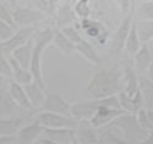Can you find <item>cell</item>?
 <instances>
[{"mask_svg":"<svg viewBox=\"0 0 153 144\" xmlns=\"http://www.w3.org/2000/svg\"><path fill=\"white\" fill-rule=\"evenodd\" d=\"M124 87L125 80L123 69L117 65H112L96 71L85 85V93L88 98L101 99L120 93Z\"/></svg>","mask_w":153,"mask_h":144,"instance_id":"cell-1","label":"cell"},{"mask_svg":"<svg viewBox=\"0 0 153 144\" xmlns=\"http://www.w3.org/2000/svg\"><path fill=\"white\" fill-rule=\"evenodd\" d=\"M56 31V27H40L36 31V33L33 35V51H32V59L30 64V71L32 74L33 82L37 83L41 88H44L45 91L47 89V84L44 76V70H42V55L44 51L46 50V47L51 45L52 38H54Z\"/></svg>","mask_w":153,"mask_h":144,"instance_id":"cell-2","label":"cell"},{"mask_svg":"<svg viewBox=\"0 0 153 144\" xmlns=\"http://www.w3.org/2000/svg\"><path fill=\"white\" fill-rule=\"evenodd\" d=\"M108 126H112L115 130L120 131L121 135L133 144L139 142L148 133L139 128V125L137 122V119H135V114H130V112H126L121 115V116H119Z\"/></svg>","mask_w":153,"mask_h":144,"instance_id":"cell-3","label":"cell"},{"mask_svg":"<svg viewBox=\"0 0 153 144\" xmlns=\"http://www.w3.org/2000/svg\"><path fill=\"white\" fill-rule=\"evenodd\" d=\"M35 119L45 129H60V128L75 129L76 125H78V120L71 117L70 115H63V114L49 112V111H37Z\"/></svg>","mask_w":153,"mask_h":144,"instance_id":"cell-4","label":"cell"},{"mask_svg":"<svg viewBox=\"0 0 153 144\" xmlns=\"http://www.w3.org/2000/svg\"><path fill=\"white\" fill-rule=\"evenodd\" d=\"M13 14V21L16 23L17 28L19 27H40L38 24L42 21H46L47 18H50L46 13L41 10H36L32 8L22 7L18 5L14 10L12 12Z\"/></svg>","mask_w":153,"mask_h":144,"instance_id":"cell-5","label":"cell"},{"mask_svg":"<svg viewBox=\"0 0 153 144\" xmlns=\"http://www.w3.org/2000/svg\"><path fill=\"white\" fill-rule=\"evenodd\" d=\"M40 27H19L16 30L14 35L7 41L0 42V51L3 52L5 56H9L13 54V51L25 45L33 37L36 31Z\"/></svg>","mask_w":153,"mask_h":144,"instance_id":"cell-6","label":"cell"},{"mask_svg":"<svg viewBox=\"0 0 153 144\" xmlns=\"http://www.w3.org/2000/svg\"><path fill=\"white\" fill-rule=\"evenodd\" d=\"M79 28L84 31L85 36H87L89 41H94L101 46H103L107 42L108 32L101 22L94 21V19L91 18L79 19Z\"/></svg>","mask_w":153,"mask_h":144,"instance_id":"cell-7","label":"cell"},{"mask_svg":"<svg viewBox=\"0 0 153 144\" xmlns=\"http://www.w3.org/2000/svg\"><path fill=\"white\" fill-rule=\"evenodd\" d=\"M124 114H126V111H124L123 108H111V107L103 106V105L100 103L94 115L91 117L89 122H91V125H93L96 129L100 130V129L108 126L114 120H116L119 116H121Z\"/></svg>","mask_w":153,"mask_h":144,"instance_id":"cell-8","label":"cell"},{"mask_svg":"<svg viewBox=\"0 0 153 144\" xmlns=\"http://www.w3.org/2000/svg\"><path fill=\"white\" fill-rule=\"evenodd\" d=\"M134 23V14H133V9L129 12L126 16H124L123 21L120 22V24L116 28L112 40H111V52L114 54H119L124 50V44H125V40L130 32V28Z\"/></svg>","mask_w":153,"mask_h":144,"instance_id":"cell-9","label":"cell"},{"mask_svg":"<svg viewBox=\"0 0 153 144\" xmlns=\"http://www.w3.org/2000/svg\"><path fill=\"white\" fill-rule=\"evenodd\" d=\"M70 107L71 105L60 93L54 92V91H50V92L46 91L45 102L38 111H49V112H56L63 115H70Z\"/></svg>","mask_w":153,"mask_h":144,"instance_id":"cell-10","label":"cell"},{"mask_svg":"<svg viewBox=\"0 0 153 144\" xmlns=\"http://www.w3.org/2000/svg\"><path fill=\"white\" fill-rule=\"evenodd\" d=\"M45 128L41 125L40 122L35 119L30 124L22 126L16 134V144H32L38 138L41 137V134H44Z\"/></svg>","mask_w":153,"mask_h":144,"instance_id":"cell-11","label":"cell"},{"mask_svg":"<svg viewBox=\"0 0 153 144\" xmlns=\"http://www.w3.org/2000/svg\"><path fill=\"white\" fill-rule=\"evenodd\" d=\"M100 105L98 99L88 98L85 101H80L75 105H71L70 107V116L74 117L78 121H89L91 117L94 115Z\"/></svg>","mask_w":153,"mask_h":144,"instance_id":"cell-12","label":"cell"},{"mask_svg":"<svg viewBox=\"0 0 153 144\" xmlns=\"http://www.w3.org/2000/svg\"><path fill=\"white\" fill-rule=\"evenodd\" d=\"M55 26L57 30L66 26H70V23L76 19L74 9H73V4L70 0H60L59 4L56 5V10H55Z\"/></svg>","mask_w":153,"mask_h":144,"instance_id":"cell-13","label":"cell"},{"mask_svg":"<svg viewBox=\"0 0 153 144\" xmlns=\"http://www.w3.org/2000/svg\"><path fill=\"white\" fill-rule=\"evenodd\" d=\"M75 140L82 144H100L98 129L91 125L89 121H78V125L74 129Z\"/></svg>","mask_w":153,"mask_h":144,"instance_id":"cell-14","label":"cell"},{"mask_svg":"<svg viewBox=\"0 0 153 144\" xmlns=\"http://www.w3.org/2000/svg\"><path fill=\"white\" fill-rule=\"evenodd\" d=\"M8 92H9V96L12 97L13 102L16 103L17 106L27 108V110H32V106H31L30 101H28L27 94H26L25 87H23L22 84L17 83V82L13 79H9L8 80Z\"/></svg>","mask_w":153,"mask_h":144,"instance_id":"cell-15","label":"cell"},{"mask_svg":"<svg viewBox=\"0 0 153 144\" xmlns=\"http://www.w3.org/2000/svg\"><path fill=\"white\" fill-rule=\"evenodd\" d=\"M23 87H25L26 94L28 97V101H30L31 106H32V110L38 111L45 102L46 91L44 88H41L37 83H35V82H31V83H28V84H25Z\"/></svg>","mask_w":153,"mask_h":144,"instance_id":"cell-16","label":"cell"},{"mask_svg":"<svg viewBox=\"0 0 153 144\" xmlns=\"http://www.w3.org/2000/svg\"><path fill=\"white\" fill-rule=\"evenodd\" d=\"M75 52L79 54L83 59H85L92 65H98L101 63V56L97 52V49L94 47L92 42L85 40V38H83L82 41L75 45Z\"/></svg>","mask_w":153,"mask_h":144,"instance_id":"cell-17","label":"cell"},{"mask_svg":"<svg viewBox=\"0 0 153 144\" xmlns=\"http://www.w3.org/2000/svg\"><path fill=\"white\" fill-rule=\"evenodd\" d=\"M45 137L57 144H71L75 140L74 129L60 128V129H45Z\"/></svg>","mask_w":153,"mask_h":144,"instance_id":"cell-18","label":"cell"},{"mask_svg":"<svg viewBox=\"0 0 153 144\" xmlns=\"http://www.w3.org/2000/svg\"><path fill=\"white\" fill-rule=\"evenodd\" d=\"M152 60L153 57L149 52V49H148V45L143 44L139 47V50L137 51V54L131 57V64L137 73H146L148 66L152 63Z\"/></svg>","mask_w":153,"mask_h":144,"instance_id":"cell-19","label":"cell"},{"mask_svg":"<svg viewBox=\"0 0 153 144\" xmlns=\"http://www.w3.org/2000/svg\"><path fill=\"white\" fill-rule=\"evenodd\" d=\"M8 59H9V63H10V66H12V79L13 80H16L17 83L22 84V85L33 82L30 69H27L25 66H22L21 64H18L17 60L14 59L13 56H8Z\"/></svg>","mask_w":153,"mask_h":144,"instance_id":"cell-20","label":"cell"},{"mask_svg":"<svg viewBox=\"0 0 153 144\" xmlns=\"http://www.w3.org/2000/svg\"><path fill=\"white\" fill-rule=\"evenodd\" d=\"M17 105L13 102L8 92V84L0 82V117H10L16 110Z\"/></svg>","mask_w":153,"mask_h":144,"instance_id":"cell-21","label":"cell"},{"mask_svg":"<svg viewBox=\"0 0 153 144\" xmlns=\"http://www.w3.org/2000/svg\"><path fill=\"white\" fill-rule=\"evenodd\" d=\"M32 51H33V37L31 38L28 42H26L25 45H22L21 47H18L13 51L12 55L14 59L17 60L18 64H21L22 66L30 69V64H31V59H32Z\"/></svg>","mask_w":153,"mask_h":144,"instance_id":"cell-22","label":"cell"},{"mask_svg":"<svg viewBox=\"0 0 153 144\" xmlns=\"http://www.w3.org/2000/svg\"><path fill=\"white\" fill-rule=\"evenodd\" d=\"M51 44L54 45L63 55L69 56V55L75 52V45L60 30H57V28L55 31V35H54V38H52Z\"/></svg>","mask_w":153,"mask_h":144,"instance_id":"cell-23","label":"cell"},{"mask_svg":"<svg viewBox=\"0 0 153 144\" xmlns=\"http://www.w3.org/2000/svg\"><path fill=\"white\" fill-rule=\"evenodd\" d=\"M22 128L21 117H0V135L1 137H16L18 130Z\"/></svg>","mask_w":153,"mask_h":144,"instance_id":"cell-24","label":"cell"},{"mask_svg":"<svg viewBox=\"0 0 153 144\" xmlns=\"http://www.w3.org/2000/svg\"><path fill=\"white\" fill-rule=\"evenodd\" d=\"M133 14L135 21H153V0L135 3L133 0Z\"/></svg>","mask_w":153,"mask_h":144,"instance_id":"cell-25","label":"cell"},{"mask_svg":"<svg viewBox=\"0 0 153 144\" xmlns=\"http://www.w3.org/2000/svg\"><path fill=\"white\" fill-rule=\"evenodd\" d=\"M142 46V42L139 40V36H138V32H137V26H135V19H134V23L130 28V32L125 40V44H124V50L128 54V56L131 57L137 54V51L139 50V47Z\"/></svg>","mask_w":153,"mask_h":144,"instance_id":"cell-26","label":"cell"},{"mask_svg":"<svg viewBox=\"0 0 153 144\" xmlns=\"http://www.w3.org/2000/svg\"><path fill=\"white\" fill-rule=\"evenodd\" d=\"M135 26L142 45L153 41V21H135Z\"/></svg>","mask_w":153,"mask_h":144,"instance_id":"cell-27","label":"cell"},{"mask_svg":"<svg viewBox=\"0 0 153 144\" xmlns=\"http://www.w3.org/2000/svg\"><path fill=\"white\" fill-rule=\"evenodd\" d=\"M75 17L78 19L89 18L91 14V0H76L73 4Z\"/></svg>","mask_w":153,"mask_h":144,"instance_id":"cell-28","label":"cell"},{"mask_svg":"<svg viewBox=\"0 0 153 144\" xmlns=\"http://www.w3.org/2000/svg\"><path fill=\"white\" fill-rule=\"evenodd\" d=\"M117 97H119V102H120V107L124 110V111L130 112V114H135L138 110H139L135 105V102L131 99V97H129L124 91H121L120 93H117Z\"/></svg>","mask_w":153,"mask_h":144,"instance_id":"cell-29","label":"cell"},{"mask_svg":"<svg viewBox=\"0 0 153 144\" xmlns=\"http://www.w3.org/2000/svg\"><path fill=\"white\" fill-rule=\"evenodd\" d=\"M135 119H137V122H138V125H139V128L143 129L144 131H152L153 130V126H152L149 117H148V114H147V108L142 107V108L138 110L135 112Z\"/></svg>","mask_w":153,"mask_h":144,"instance_id":"cell-30","label":"cell"},{"mask_svg":"<svg viewBox=\"0 0 153 144\" xmlns=\"http://www.w3.org/2000/svg\"><path fill=\"white\" fill-rule=\"evenodd\" d=\"M0 78L3 79H12V66L9 63L8 56H5L0 51Z\"/></svg>","mask_w":153,"mask_h":144,"instance_id":"cell-31","label":"cell"},{"mask_svg":"<svg viewBox=\"0 0 153 144\" xmlns=\"http://www.w3.org/2000/svg\"><path fill=\"white\" fill-rule=\"evenodd\" d=\"M60 31L63 32L64 35L68 37L74 45H76L78 42H80V41H82L83 38H84L82 35H80V32H79L78 28H75L74 26H71V24H70V26H66V27H63V28H60Z\"/></svg>","mask_w":153,"mask_h":144,"instance_id":"cell-32","label":"cell"},{"mask_svg":"<svg viewBox=\"0 0 153 144\" xmlns=\"http://www.w3.org/2000/svg\"><path fill=\"white\" fill-rule=\"evenodd\" d=\"M16 30H17L16 27H13L12 24H9V23L0 19V42L9 40L14 35Z\"/></svg>","mask_w":153,"mask_h":144,"instance_id":"cell-33","label":"cell"},{"mask_svg":"<svg viewBox=\"0 0 153 144\" xmlns=\"http://www.w3.org/2000/svg\"><path fill=\"white\" fill-rule=\"evenodd\" d=\"M0 19L4 22L9 23V24H12L13 27H16V23L13 21V14H12V10H9L8 7L5 5V3H3L1 0H0Z\"/></svg>","mask_w":153,"mask_h":144,"instance_id":"cell-34","label":"cell"},{"mask_svg":"<svg viewBox=\"0 0 153 144\" xmlns=\"http://www.w3.org/2000/svg\"><path fill=\"white\" fill-rule=\"evenodd\" d=\"M116 4H117V8L120 10L121 16H126L131 10L133 0H116Z\"/></svg>","mask_w":153,"mask_h":144,"instance_id":"cell-35","label":"cell"},{"mask_svg":"<svg viewBox=\"0 0 153 144\" xmlns=\"http://www.w3.org/2000/svg\"><path fill=\"white\" fill-rule=\"evenodd\" d=\"M135 144H153V130L152 131H148L147 135L140 139L139 142H137Z\"/></svg>","mask_w":153,"mask_h":144,"instance_id":"cell-36","label":"cell"},{"mask_svg":"<svg viewBox=\"0 0 153 144\" xmlns=\"http://www.w3.org/2000/svg\"><path fill=\"white\" fill-rule=\"evenodd\" d=\"M0 144H16V137H1L0 135Z\"/></svg>","mask_w":153,"mask_h":144,"instance_id":"cell-37","label":"cell"},{"mask_svg":"<svg viewBox=\"0 0 153 144\" xmlns=\"http://www.w3.org/2000/svg\"><path fill=\"white\" fill-rule=\"evenodd\" d=\"M146 73H147V75H146L147 78L149 79L151 82H153V60H152L151 65L148 66V69H147V71H146Z\"/></svg>","mask_w":153,"mask_h":144,"instance_id":"cell-38","label":"cell"},{"mask_svg":"<svg viewBox=\"0 0 153 144\" xmlns=\"http://www.w3.org/2000/svg\"><path fill=\"white\" fill-rule=\"evenodd\" d=\"M147 114H148V117H149V121H151L152 126H153V107L147 108Z\"/></svg>","mask_w":153,"mask_h":144,"instance_id":"cell-39","label":"cell"},{"mask_svg":"<svg viewBox=\"0 0 153 144\" xmlns=\"http://www.w3.org/2000/svg\"><path fill=\"white\" fill-rule=\"evenodd\" d=\"M3 3H5V4H8V5H12V7H14L16 4L19 1V0H1Z\"/></svg>","mask_w":153,"mask_h":144,"instance_id":"cell-40","label":"cell"},{"mask_svg":"<svg viewBox=\"0 0 153 144\" xmlns=\"http://www.w3.org/2000/svg\"><path fill=\"white\" fill-rule=\"evenodd\" d=\"M41 140H42V143H44V144H57V143L52 142V140H50V139H47V138H45V139H41Z\"/></svg>","mask_w":153,"mask_h":144,"instance_id":"cell-41","label":"cell"},{"mask_svg":"<svg viewBox=\"0 0 153 144\" xmlns=\"http://www.w3.org/2000/svg\"><path fill=\"white\" fill-rule=\"evenodd\" d=\"M49 1H50L51 4H54V5H57V4H59V1H60V0H49Z\"/></svg>","mask_w":153,"mask_h":144,"instance_id":"cell-42","label":"cell"},{"mask_svg":"<svg viewBox=\"0 0 153 144\" xmlns=\"http://www.w3.org/2000/svg\"><path fill=\"white\" fill-rule=\"evenodd\" d=\"M32 144H44V143H42V140H41V139H38V140H36L35 143H32Z\"/></svg>","mask_w":153,"mask_h":144,"instance_id":"cell-43","label":"cell"},{"mask_svg":"<svg viewBox=\"0 0 153 144\" xmlns=\"http://www.w3.org/2000/svg\"><path fill=\"white\" fill-rule=\"evenodd\" d=\"M135 3H142V1H151V0H134Z\"/></svg>","mask_w":153,"mask_h":144,"instance_id":"cell-44","label":"cell"},{"mask_svg":"<svg viewBox=\"0 0 153 144\" xmlns=\"http://www.w3.org/2000/svg\"><path fill=\"white\" fill-rule=\"evenodd\" d=\"M71 144H82V143H79V142H76V140H74L73 143H71Z\"/></svg>","mask_w":153,"mask_h":144,"instance_id":"cell-45","label":"cell"},{"mask_svg":"<svg viewBox=\"0 0 153 144\" xmlns=\"http://www.w3.org/2000/svg\"><path fill=\"white\" fill-rule=\"evenodd\" d=\"M100 144H101V143H100Z\"/></svg>","mask_w":153,"mask_h":144,"instance_id":"cell-46","label":"cell"}]
</instances>
